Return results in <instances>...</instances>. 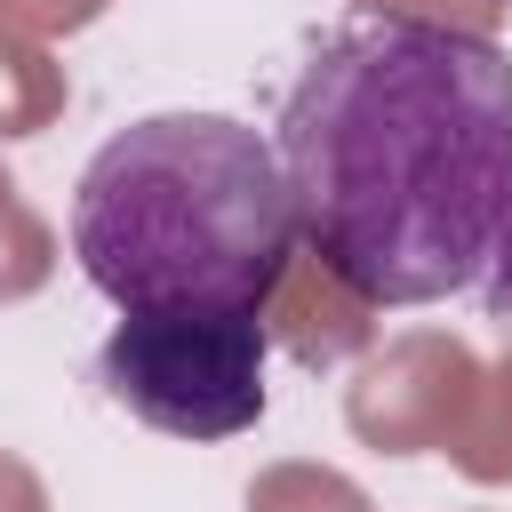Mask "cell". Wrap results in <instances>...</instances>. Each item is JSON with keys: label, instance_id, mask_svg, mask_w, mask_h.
Listing matches in <instances>:
<instances>
[{"label": "cell", "instance_id": "cell-1", "mask_svg": "<svg viewBox=\"0 0 512 512\" xmlns=\"http://www.w3.org/2000/svg\"><path fill=\"white\" fill-rule=\"evenodd\" d=\"M296 240L352 304H440L480 280L512 192V56L464 24L328 32L272 128Z\"/></svg>", "mask_w": 512, "mask_h": 512}, {"label": "cell", "instance_id": "cell-2", "mask_svg": "<svg viewBox=\"0 0 512 512\" xmlns=\"http://www.w3.org/2000/svg\"><path fill=\"white\" fill-rule=\"evenodd\" d=\"M72 256L120 312L272 304L296 256V200L264 128L232 112H152L96 144L72 192Z\"/></svg>", "mask_w": 512, "mask_h": 512}, {"label": "cell", "instance_id": "cell-3", "mask_svg": "<svg viewBox=\"0 0 512 512\" xmlns=\"http://www.w3.org/2000/svg\"><path fill=\"white\" fill-rule=\"evenodd\" d=\"M264 352L256 304H144L112 320L96 384L168 440H232L264 416Z\"/></svg>", "mask_w": 512, "mask_h": 512}, {"label": "cell", "instance_id": "cell-4", "mask_svg": "<svg viewBox=\"0 0 512 512\" xmlns=\"http://www.w3.org/2000/svg\"><path fill=\"white\" fill-rule=\"evenodd\" d=\"M480 304L496 320H512V192H504V216H496V240H488V264H480Z\"/></svg>", "mask_w": 512, "mask_h": 512}]
</instances>
